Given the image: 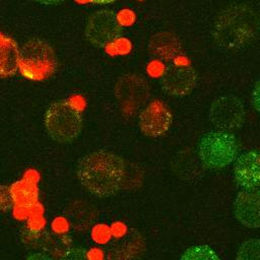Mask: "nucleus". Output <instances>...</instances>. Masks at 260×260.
<instances>
[{
  "label": "nucleus",
  "instance_id": "f257e3e1",
  "mask_svg": "<svg viewBox=\"0 0 260 260\" xmlns=\"http://www.w3.org/2000/svg\"><path fill=\"white\" fill-rule=\"evenodd\" d=\"M76 174L88 192L98 197H109L122 187L125 164L119 155L111 151L96 150L80 157Z\"/></svg>",
  "mask_w": 260,
  "mask_h": 260
},
{
  "label": "nucleus",
  "instance_id": "f03ea898",
  "mask_svg": "<svg viewBox=\"0 0 260 260\" xmlns=\"http://www.w3.org/2000/svg\"><path fill=\"white\" fill-rule=\"evenodd\" d=\"M258 29L259 19L255 8L247 3H236L222 10L216 18L213 38L221 51L238 52L255 40Z\"/></svg>",
  "mask_w": 260,
  "mask_h": 260
},
{
  "label": "nucleus",
  "instance_id": "7ed1b4c3",
  "mask_svg": "<svg viewBox=\"0 0 260 260\" xmlns=\"http://www.w3.org/2000/svg\"><path fill=\"white\" fill-rule=\"evenodd\" d=\"M56 66L54 50L45 40H28L19 50L18 68L27 79L44 80L54 73Z\"/></svg>",
  "mask_w": 260,
  "mask_h": 260
},
{
  "label": "nucleus",
  "instance_id": "20e7f679",
  "mask_svg": "<svg viewBox=\"0 0 260 260\" xmlns=\"http://www.w3.org/2000/svg\"><path fill=\"white\" fill-rule=\"evenodd\" d=\"M45 126L52 139L62 143L69 142L81 131L82 115L71 103L58 101L47 109Z\"/></svg>",
  "mask_w": 260,
  "mask_h": 260
},
{
  "label": "nucleus",
  "instance_id": "39448f33",
  "mask_svg": "<svg viewBox=\"0 0 260 260\" xmlns=\"http://www.w3.org/2000/svg\"><path fill=\"white\" fill-rule=\"evenodd\" d=\"M239 151L236 137L226 131L204 134L198 143V155L208 169H221L233 162Z\"/></svg>",
  "mask_w": 260,
  "mask_h": 260
},
{
  "label": "nucleus",
  "instance_id": "423d86ee",
  "mask_svg": "<svg viewBox=\"0 0 260 260\" xmlns=\"http://www.w3.org/2000/svg\"><path fill=\"white\" fill-rule=\"evenodd\" d=\"M210 122L221 130H233L242 126L246 111L242 101L233 94H225L213 101L209 108Z\"/></svg>",
  "mask_w": 260,
  "mask_h": 260
},
{
  "label": "nucleus",
  "instance_id": "0eeeda50",
  "mask_svg": "<svg viewBox=\"0 0 260 260\" xmlns=\"http://www.w3.org/2000/svg\"><path fill=\"white\" fill-rule=\"evenodd\" d=\"M115 95L122 111L132 114L140 109L149 96L147 80L136 74H126L118 80Z\"/></svg>",
  "mask_w": 260,
  "mask_h": 260
},
{
  "label": "nucleus",
  "instance_id": "6e6552de",
  "mask_svg": "<svg viewBox=\"0 0 260 260\" xmlns=\"http://www.w3.org/2000/svg\"><path fill=\"white\" fill-rule=\"evenodd\" d=\"M122 31L117 15L110 10H100L90 15L85 26L87 40L98 47L112 44Z\"/></svg>",
  "mask_w": 260,
  "mask_h": 260
},
{
  "label": "nucleus",
  "instance_id": "1a4fd4ad",
  "mask_svg": "<svg viewBox=\"0 0 260 260\" xmlns=\"http://www.w3.org/2000/svg\"><path fill=\"white\" fill-rule=\"evenodd\" d=\"M196 81V72L190 65L174 64L165 70L160 78V86L167 94L182 96L193 90Z\"/></svg>",
  "mask_w": 260,
  "mask_h": 260
},
{
  "label": "nucleus",
  "instance_id": "9d476101",
  "mask_svg": "<svg viewBox=\"0 0 260 260\" xmlns=\"http://www.w3.org/2000/svg\"><path fill=\"white\" fill-rule=\"evenodd\" d=\"M138 123L144 135L157 137L169 130L172 124V113L165 103L152 101L140 112Z\"/></svg>",
  "mask_w": 260,
  "mask_h": 260
},
{
  "label": "nucleus",
  "instance_id": "9b49d317",
  "mask_svg": "<svg viewBox=\"0 0 260 260\" xmlns=\"http://www.w3.org/2000/svg\"><path fill=\"white\" fill-rule=\"evenodd\" d=\"M259 192L255 189H245L241 191L234 203V213L237 219L249 228H258L259 219Z\"/></svg>",
  "mask_w": 260,
  "mask_h": 260
},
{
  "label": "nucleus",
  "instance_id": "f8f14e48",
  "mask_svg": "<svg viewBox=\"0 0 260 260\" xmlns=\"http://www.w3.org/2000/svg\"><path fill=\"white\" fill-rule=\"evenodd\" d=\"M234 175L237 183L244 189H255L259 185V152L250 150L239 156Z\"/></svg>",
  "mask_w": 260,
  "mask_h": 260
},
{
  "label": "nucleus",
  "instance_id": "ddd939ff",
  "mask_svg": "<svg viewBox=\"0 0 260 260\" xmlns=\"http://www.w3.org/2000/svg\"><path fill=\"white\" fill-rule=\"evenodd\" d=\"M150 53L165 61L176 58L181 52V43L172 32L161 31L154 35L148 44Z\"/></svg>",
  "mask_w": 260,
  "mask_h": 260
},
{
  "label": "nucleus",
  "instance_id": "4468645a",
  "mask_svg": "<svg viewBox=\"0 0 260 260\" xmlns=\"http://www.w3.org/2000/svg\"><path fill=\"white\" fill-rule=\"evenodd\" d=\"M19 49L10 38L0 34V78L13 75L18 68Z\"/></svg>",
  "mask_w": 260,
  "mask_h": 260
},
{
  "label": "nucleus",
  "instance_id": "2eb2a0df",
  "mask_svg": "<svg viewBox=\"0 0 260 260\" xmlns=\"http://www.w3.org/2000/svg\"><path fill=\"white\" fill-rule=\"evenodd\" d=\"M143 239L136 231H131L110 251V258H137L143 252Z\"/></svg>",
  "mask_w": 260,
  "mask_h": 260
},
{
  "label": "nucleus",
  "instance_id": "dca6fc26",
  "mask_svg": "<svg viewBox=\"0 0 260 260\" xmlns=\"http://www.w3.org/2000/svg\"><path fill=\"white\" fill-rule=\"evenodd\" d=\"M259 240L250 239L243 243L238 250L237 259L239 260H259Z\"/></svg>",
  "mask_w": 260,
  "mask_h": 260
},
{
  "label": "nucleus",
  "instance_id": "f3484780",
  "mask_svg": "<svg viewBox=\"0 0 260 260\" xmlns=\"http://www.w3.org/2000/svg\"><path fill=\"white\" fill-rule=\"evenodd\" d=\"M182 259H218L216 253L208 246H194L187 249L181 256Z\"/></svg>",
  "mask_w": 260,
  "mask_h": 260
},
{
  "label": "nucleus",
  "instance_id": "a211bd4d",
  "mask_svg": "<svg viewBox=\"0 0 260 260\" xmlns=\"http://www.w3.org/2000/svg\"><path fill=\"white\" fill-rule=\"evenodd\" d=\"M11 195L6 186H0V210H6L10 207Z\"/></svg>",
  "mask_w": 260,
  "mask_h": 260
},
{
  "label": "nucleus",
  "instance_id": "6ab92c4d",
  "mask_svg": "<svg viewBox=\"0 0 260 260\" xmlns=\"http://www.w3.org/2000/svg\"><path fill=\"white\" fill-rule=\"evenodd\" d=\"M117 18H118V21L120 24L131 25L135 20V14L131 10L124 9L117 15Z\"/></svg>",
  "mask_w": 260,
  "mask_h": 260
},
{
  "label": "nucleus",
  "instance_id": "aec40b11",
  "mask_svg": "<svg viewBox=\"0 0 260 260\" xmlns=\"http://www.w3.org/2000/svg\"><path fill=\"white\" fill-rule=\"evenodd\" d=\"M252 102L254 104L256 111H258L259 110V84H258V82H256L255 88L252 92Z\"/></svg>",
  "mask_w": 260,
  "mask_h": 260
},
{
  "label": "nucleus",
  "instance_id": "412c9836",
  "mask_svg": "<svg viewBox=\"0 0 260 260\" xmlns=\"http://www.w3.org/2000/svg\"><path fill=\"white\" fill-rule=\"evenodd\" d=\"M37 2H40L42 4H47V5H53V4H58L64 0H36Z\"/></svg>",
  "mask_w": 260,
  "mask_h": 260
},
{
  "label": "nucleus",
  "instance_id": "4be33fe9",
  "mask_svg": "<svg viewBox=\"0 0 260 260\" xmlns=\"http://www.w3.org/2000/svg\"><path fill=\"white\" fill-rule=\"evenodd\" d=\"M91 2H94V3H100V4H105V3H110V2H113L115 0H89Z\"/></svg>",
  "mask_w": 260,
  "mask_h": 260
}]
</instances>
